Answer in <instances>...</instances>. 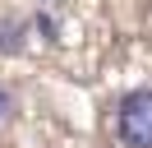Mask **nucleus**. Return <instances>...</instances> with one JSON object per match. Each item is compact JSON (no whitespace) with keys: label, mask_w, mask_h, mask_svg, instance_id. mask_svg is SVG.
Returning a JSON list of instances; mask_svg holds the SVG:
<instances>
[{"label":"nucleus","mask_w":152,"mask_h":148,"mask_svg":"<svg viewBox=\"0 0 152 148\" xmlns=\"http://www.w3.org/2000/svg\"><path fill=\"white\" fill-rule=\"evenodd\" d=\"M115 134L124 148H152V88H134L115 107Z\"/></svg>","instance_id":"obj_1"},{"label":"nucleus","mask_w":152,"mask_h":148,"mask_svg":"<svg viewBox=\"0 0 152 148\" xmlns=\"http://www.w3.org/2000/svg\"><path fill=\"white\" fill-rule=\"evenodd\" d=\"M0 51L5 56L23 51V23H0Z\"/></svg>","instance_id":"obj_2"},{"label":"nucleus","mask_w":152,"mask_h":148,"mask_svg":"<svg viewBox=\"0 0 152 148\" xmlns=\"http://www.w3.org/2000/svg\"><path fill=\"white\" fill-rule=\"evenodd\" d=\"M5 116H10V92L0 88V120H5Z\"/></svg>","instance_id":"obj_3"}]
</instances>
